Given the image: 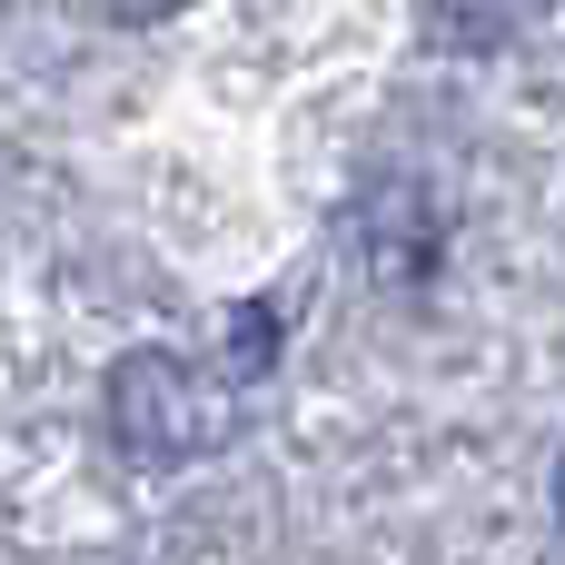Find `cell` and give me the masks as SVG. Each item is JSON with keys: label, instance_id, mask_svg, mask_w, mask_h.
I'll use <instances>...</instances> for the list:
<instances>
[{"label": "cell", "instance_id": "1", "mask_svg": "<svg viewBox=\"0 0 565 565\" xmlns=\"http://www.w3.org/2000/svg\"><path fill=\"white\" fill-rule=\"evenodd\" d=\"M218 427H228V387L199 377V367L169 358V348H139V358L109 377V437H119L139 467H179V457L218 447Z\"/></svg>", "mask_w": 565, "mask_h": 565}, {"label": "cell", "instance_id": "2", "mask_svg": "<svg viewBox=\"0 0 565 565\" xmlns=\"http://www.w3.org/2000/svg\"><path fill=\"white\" fill-rule=\"evenodd\" d=\"M109 10H119V20H169L179 0H109Z\"/></svg>", "mask_w": 565, "mask_h": 565}, {"label": "cell", "instance_id": "3", "mask_svg": "<svg viewBox=\"0 0 565 565\" xmlns=\"http://www.w3.org/2000/svg\"><path fill=\"white\" fill-rule=\"evenodd\" d=\"M556 507H565V477H556Z\"/></svg>", "mask_w": 565, "mask_h": 565}]
</instances>
